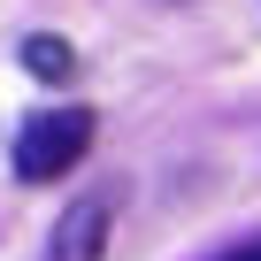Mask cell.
<instances>
[{
  "label": "cell",
  "mask_w": 261,
  "mask_h": 261,
  "mask_svg": "<svg viewBox=\"0 0 261 261\" xmlns=\"http://www.w3.org/2000/svg\"><path fill=\"white\" fill-rule=\"evenodd\" d=\"M108 230H115V192H100V200H77V207L54 223V246H46V261H100Z\"/></svg>",
  "instance_id": "2"
},
{
  "label": "cell",
  "mask_w": 261,
  "mask_h": 261,
  "mask_svg": "<svg viewBox=\"0 0 261 261\" xmlns=\"http://www.w3.org/2000/svg\"><path fill=\"white\" fill-rule=\"evenodd\" d=\"M23 69H31V77H46V85H69L77 54H69V39H54V31H31V39H23Z\"/></svg>",
  "instance_id": "3"
},
{
  "label": "cell",
  "mask_w": 261,
  "mask_h": 261,
  "mask_svg": "<svg viewBox=\"0 0 261 261\" xmlns=\"http://www.w3.org/2000/svg\"><path fill=\"white\" fill-rule=\"evenodd\" d=\"M223 261H261V246H238V253H223Z\"/></svg>",
  "instance_id": "4"
},
{
  "label": "cell",
  "mask_w": 261,
  "mask_h": 261,
  "mask_svg": "<svg viewBox=\"0 0 261 261\" xmlns=\"http://www.w3.org/2000/svg\"><path fill=\"white\" fill-rule=\"evenodd\" d=\"M92 146V108H39L16 130V177L23 185H54L69 162H85Z\"/></svg>",
  "instance_id": "1"
}]
</instances>
